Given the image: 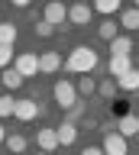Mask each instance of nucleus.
Listing matches in <instances>:
<instances>
[{
	"label": "nucleus",
	"instance_id": "13",
	"mask_svg": "<svg viewBox=\"0 0 139 155\" xmlns=\"http://www.w3.org/2000/svg\"><path fill=\"white\" fill-rule=\"evenodd\" d=\"M0 81H3V87H7V94H10V91H20V87H23V78H20V71H16L13 65L0 71Z\"/></svg>",
	"mask_w": 139,
	"mask_h": 155
},
{
	"label": "nucleus",
	"instance_id": "1",
	"mask_svg": "<svg viewBox=\"0 0 139 155\" xmlns=\"http://www.w3.org/2000/svg\"><path fill=\"white\" fill-rule=\"evenodd\" d=\"M97 65H100V58H97V52L91 45H74L68 52V58H65V68L74 71V74H91Z\"/></svg>",
	"mask_w": 139,
	"mask_h": 155
},
{
	"label": "nucleus",
	"instance_id": "10",
	"mask_svg": "<svg viewBox=\"0 0 139 155\" xmlns=\"http://www.w3.org/2000/svg\"><path fill=\"white\" fill-rule=\"evenodd\" d=\"M110 55L113 58H129L133 55V39L129 36H117L113 42H110Z\"/></svg>",
	"mask_w": 139,
	"mask_h": 155
},
{
	"label": "nucleus",
	"instance_id": "2",
	"mask_svg": "<svg viewBox=\"0 0 139 155\" xmlns=\"http://www.w3.org/2000/svg\"><path fill=\"white\" fill-rule=\"evenodd\" d=\"M52 97H55V104H58L61 110H71V107L78 104V91H74V84H71L68 78H58V81H55Z\"/></svg>",
	"mask_w": 139,
	"mask_h": 155
},
{
	"label": "nucleus",
	"instance_id": "19",
	"mask_svg": "<svg viewBox=\"0 0 139 155\" xmlns=\"http://www.w3.org/2000/svg\"><path fill=\"white\" fill-rule=\"evenodd\" d=\"M74 91H78L81 97H91V94H97V81H94L91 74H81V81L74 84Z\"/></svg>",
	"mask_w": 139,
	"mask_h": 155
},
{
	"label": "nucleus",
	"instance_id": "23",
	"mask_svg": "<svg viewBox=\"0 0 139 155\" xmlns=\"http://www.w3.org/2000/svg\"><path fill=\"white\" fill-rule=\"evenodd\" d=\"M13 58H16L13 45H0V71H3V68H10V65H13Z\"/></svg>",
	"mask_w": 139,
	"mask_h": 155
},
{
	"label": "nucleus",
	"instance_id": "18",
	"mask_svg": "<svg viewBox=\"0 0 139 155\" xmlns=\"http://www.w3.org/2000/svg\"><path fill=\"white\" fill-rule=\"evenodd\" d=\"M117 29H120V23H113V19H104V23H100V26H97V36L104 39V42H113V39L120 36Z\"/></svg>",
	"mask_w": 139,
	"mask_h": 155
},
{
	"label": "nucleus",
	"instance_id": "24",
	"mask_svg": "<svg viewBox=\"0 0 139 155\" xmlns=\"http://www.w3.org/2000/svg\"><path fill=\"white\" fill-rule=\"evenodd\" d=\"M81 116H84V104L78 100L71 110H65V123H74V126H78V120H81Z\"/></svg>",
	"mask_w": 139,
	"mask_h": 155
},
{
	"label": "nucleus",
	"instance_id": "4",
	"mask_svg": "<svg viewBox=\"0 0 139 155\" xmlns=\"http://www.w3.org/2000/svg\"><path fill=\"white\" fill-rule=\"evenodd\" d=\"M42 19L49 23V26H61L65 29V23H68V7L65 3H45V10H42Z\"/></svg>",
	"mask_w": 139,
	"mask_h": 155
},
{
	"label": "nucleus",
	"instance_id": "8",
	"mask_svg": "<svg viewBox=\"0 0 139 155\" xmlns=\"http://www.w3.org/2000/svg\"><path fill=\"white\" fill-rule=\"evenodd\" d=\"M117 133L123 136V139L139 136V113H123V116L117 120Z\"/></svg>",
	"mask_w": 139,
	"mask_h": 155
},
{
	"label": "nucleus",
	"instance_id": "15",
	"mask_svg": "<svg viewBox=\"0 0 139 155\" xmlns=\"http://www.w3.org/2000/svg\"><path fill=\"white\" fill-rule=\"evenodd\" d=\"M55 133H58V145H74V142H78V126H74V123L55 126Z\"/></svg>",
	"mask_w": 139,
	"mask_h": 155
},
{
	"label": "nucleus",
	"instance_id": "28",
	"mask_svg": "<svg viewBox=\"0 0 139 155\" xmlns=\"http://www.w3.org/2000/svg\"><path fill=\"white\" fill-rule=\"evenodd\" d=\"M7 142V129H3V126H0V145Z\"/></svg>",
	"mask_w": 139,
	"mask_h": 155
},
{
	"label": "nucleus",
	"instance_id": "3",
	"mask_svg": "<svg viewBox=\"0 0 139 155\" xmlns=\"http://www.w3.org/2000/svg\"><path fill=\"white\" fill-rule=\"evenodd\" d=\"M13 68H16L20 78L26 81V78H32L36 71H39V55H36V52H20V55L13 58Z\"/></svg>",
	"mask_w": 139,
	"mask_h": 155
},
{
	"label": "nucleus",
	"instance_id": "26",
	"mask_svg": "<svg viewBox=\"0 0 139 155\" xmlns=\"http://www.w3.org/2000/svg\"><path fill=\"white\" fill-rule=\"evenodd\" d=\"M36 36H39V39H49V36H55V26H49L45 19H36Z\"/></svg>",
	"mask_w": 139,
	"mask_h": 155
},
{
	"label": "nucleus",
	"instance_id": "5",
	"mask_svg": "<svg viewBox=\"0 0 139 155\" xmlns=\"http://www.w3.org/2000/svg\"><path fill=\"white\" fill-rule=\"evenodd\" d=\"M13 116H16L20 123H29V120L42 116V107L36 104L32 97H26V100H16V107H13Z\"/></svg>",
	"mask_w": 139,
	"mask_h": 155
},
{
	"label": "nucleus",
	"instance_id": "22",
	"mask_svg": "<svg viewBox=\"0 0 139 155\" xmlns=\"http://www.w3.org/2000/svg\"><path fill=\"white\" fill-rule=\"evenodd\" d=\"M16 42V26L13 23H0V45H13Z\"/></svg>",
	"mask_w": 139,
	"mask_h": 155
},
{
	"label": "nucleus",
	"instance_id": "27",
	"mask_svg": "<svg viewBox=\"0 0 139 155\" xmlns=\"http://www.w3.org/2000/svg\"><path fill=\"white\" fill-rule=\"evenodd\" d=\"M81 155H104V152H100V145H88V149H81Z\"/></svg>",
	"mask_w": 139,
	"mask_h": 155
},
{
	"label": "nucleus",
	"instance_id": "7",
	"mask_svg": "<svg viewBox=\"0 0 139 155\" xmlns=\"http://www.w3.org/2000/svg\"><path fill=\"white\" fill-rule=\"evenodd\" d=\"M36 145H39V152H45V155L55 152V149H58V133H55V126L39 129V133H36Z\"/></svg>",
	"mask_w": 139,
	"mask_h": 155
},
{
	"label": "nucleus",
	"instance_id": "14",
	"mask_svg": "<svg viewBox=\"0 0 139 155\" xmlns=\"http://www.w3.org/2000/svg\"><path fill=\"white\" fill-rule=\"evenodd\" d=\"M129 68H133V58H113V55H110V61H107V71H110V78H113V81H117V78H123Z\"/></svg>",
	"mask_w": 139,
	"mask_h": 155
},
{
	"label": "nucleus",
	"instance_id": "12",
	"mask_svg": "<svg viewBox=\"0 0 139 155\" xmlns=\"http://www.w3.org/2000/svg\"><path fill=\"white\" fill-rule=\"evenodd\" d=\"M120 29H126V32H136L139 29V10L136 7L120 10Z\"/></svg>",
	"mask_w": 139,
	"mask_h": 155
},
{
	"label": "nucleus",
	"instance_id": "16",
	"mask_svg": "<svg viewBox=\"0 0 139 155\" xmlns=\"http://www.w3.org/2000/svg\"><path fill=\"white\" fill-rule=\"evenodd\" d=\"M117 91H139V68L133 65L123 78H117Z\"/></svg>",
	"mask_w": 139,
	"mask_h": 155
},
{
	"label": "nucleus",
	"instance_id": "25",
	"mask_svg": "<svg viewBox=\"0 0 139 155\" xmlns=\"http://www.w3.org/2000/svg\"><path fill=\"white\" fill-rule=\"evenodd\" d=\"M13 107H16V100H13L10 94L0 97V120H3V116H13Z\"/></svg>",
	"mask_w": 139,
	"mask_h": 155
},
{
	"label": "nucleus",
	"instance_id": "9",
	"mask_svg": "<svg viewBox=\"0 0 139 155\" xmlns=\"http://www.w3.org/2000/svg\"><path fill=\"white\" fill-rule=\"evenodd\" d=\"M91 13H94V10H91L88 3H74V7H68V23L71 26H88Z\"/></svg>",
	"mask_w": 139,
	"mask_h": 155
},
{
	"label": "nucleus",
	"instance_id": "17",
	"mask_svg": "<svg viewBox=\"0 0 139 155\" xmlns=\"http://www.w3.org/2000/svg\"><path fill=\"white\" fill-rule=\"evenodd\" d=\"M3 145H7V149H10L13 155H23L26 149H29V139H26V136H20V133H10Z\"/></svg>",
	"mask_w": 139,
	"mask_h": 155
},
{
	"label": "nucleus",
	"instance_id": "21",
	"mask_svg": "<svg viewBox=\"0 0 139 155\" xmlns=\"http://www.w3.org/2000/svg\"><path fill=\"white\" fill-rule=\"evenodd\" d=\"M97 94L104 97V100H113V97H117V81H113V78H104L97 84Z\"/></svg>",
	"mask_w": 139,
	"mask_h": 155
},
{
	"label": "nucleus",
	"instance_id": "6",
	"mask_svg": "<svg viewBox=\"0 0 139 155\" xmlns=\"http://www.w3.org/2000/svg\"><path fill=\"white\" fill-rule=\"evenodd\" d=\"M100 152H104V155H129V142L120 133H107V136H104Z\"/></svg>",
	"mask_w": 139,
	"mask_h": 155
},
{
	"label": "nucleus",
	"instance_id": "29",
	"mask_svg": "<svg viewBox=\"0 0 139 155\" xmlns=\"http://www.w3.org/2000/svg\"><path fill=\"white\" fill-rule=\"evenodd\" d=\"M36 155H45V152H36Z\"/></svg>",
	"mask_w": 139,
	"mask_h": 155
},
{
	"label": "nucleus",
	"instance_id": "11",
	"mask_svg": "<svg viewBox=\"0 0 139 155\" xmlns=\"http://www.w3.org/2000/svg\"><path fill=\"white\" fill-rule=\"evenodd\" d=\"M58 68H61V55L58 52H42L39 55V71L42 74H55Z\"/></svg>",
	"mask_w": 139,
	"mask_h": 155
},
{
	"label": "nucleus",
	"instance_id": "20",
	"mask_svg": "<svg viewBox=\"0 0 139 155\" xmlns=\"http://www.w3.org/2000/svg\"><path fill=\"white\" fill-rule=\"evenodd\" d=\"M91 10H97V13H104V16H113V13H120L123 7H120V0H97Z\"/></svg>",
	"mask_w": 139,
	"mask_h": 155
}]
</instances>
